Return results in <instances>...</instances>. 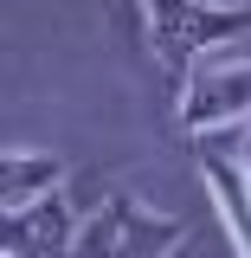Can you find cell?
I'll list each match as a JSON object with an SVG mask.
<instances>
[{"label": "cell", "instance_id": "1", "mask_svg": "<svg viewBox=\"0 0 251 258\" xmlns=\"http://www.w3.org/2000/svg\"><path fill=\"white\" fill-rule=\"evenodd\" d=\"M135 7L148 26V52L174 78V91H187V78L200 71V52L251 32V7H219V0H135Z\"/></svg>", "mask_w": 251, "mask_h": 258}, {"label": "cell", "instance_id": "2", "mask_svg": "<svg viewBox=\"0 0 251 258\" xmlns=\"http://www.w3.org/2000/svg\"><path fill=\"white\" fill-rule=\"evenodd\" d=\"M187 239V220L174 213H155L129 194H110L103 207L84 213V232H77V258H168Z\"/></svg>", "mask_w": 251, "mask_h": 258}, {"label": "cell", "instance_id": "3", "mask_svg": "<svg viewBox=\"0 0 251 258\" xmlns=\"http://www.w3.org/2000/svg\"><path fill=\"white\" fill-rule=\"evenodd\" d=\"M251 116V64H200L181 91V129H225Z\"/></svg>", "mask_w": 251, "mask_h": 258}, {"label": "cell", "instance_id": "4", "mask_svg": "<svg viewBox=\"0 0 251 258\" xmlns=\"http://www.w3.org/2000/svg\"><path fill=\"white\" fill-rule=\"evenodd\" d=\"M77 232H84V220L64 207V194H52L26 213L0 220V252L7 258H77Z\"/></svg>", "mask_w": 251, "mask_h": 258}, {"label": "cell", "instance_id": "5", "mask_svg": "<svg viewBox=\"0 0 251 258\" xmlns=\"http://www.w3.org/2000/svg\"><path fill=\"white\" fill-rule=\"evenodd\" d=\"M200 174H206L213 207H219L225 232H232V252L251 258V174H245V161H232V155H200Z\"/></svg>", "mask_w": 251, "mask_h": 258}, {"label": "cell", "instance_id": "6", "mask_svg": "<svg viewBox=\"0 0 251 258\" xmlns=\"http://www.w3.org/2000/svg\"><path fill=\"white\" fill-rule=\"evenodd\" d=\"M58 187H64V161L58 155H26V149L0 155V207L7 213H26L39 200H52Z\"/></svg>", "mask_w": 251, "mask_h": 258}, {"label": "cell", "instance_id": "7", "mask_svg": "<svg viewBox=\"0 0 251 258\" xmlns=\"http://www.w3.org/2000/svg\"><path fill=\"white\" fill-rule=\"evenodd\" d=\"M238 161H245V174H251V129H245V149H238Z\"/></svg>", "mask_w": 251, "mask_h": 258}]
</instances>
